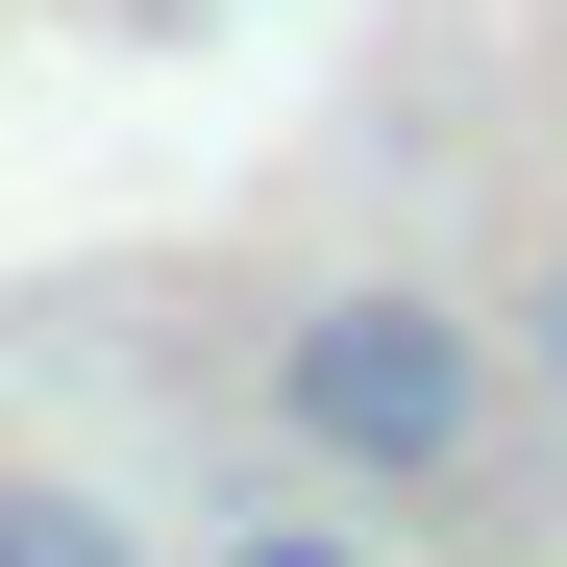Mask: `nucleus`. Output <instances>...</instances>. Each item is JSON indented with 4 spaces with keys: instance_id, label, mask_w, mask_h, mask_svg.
I'll return each mask as SVG.
<instances>
[{
    "instance_id": "f03ea898",
    "label": "nucleus",
    "mask_w": 567,
    "mask_h": 567,
    "mask_svg": "<svg viewBox=\"0 0 567 567\" xmlns=\"http://www.w3.org/2000/svg\"><path fill=\"white\" fill-rule=\"evenodd\" d=\"M100 543H124L100 494H50V468H0V567H100Z\"/></svg>"
},
{
    "instance_id": "7ed1b4c3",
    "label": "nucleus",
    "mask_w": 567,
    "mask_h": 567,
    "mask_svg": "<svg viewBox=\"0 0 567 567\" xmlns=\"http://www.w3.org/2000/svg\"><path fill=\"white\" fill-rule=\"evenodd\" d=\"M543 370H567V247H543Z\"/></svg>"
},
{
    "instance_id": "f257e3e1",
    "label": "nucleus",
    "mask_w": 567,
    "mask_h": 567,
    "mask_svg": "<svg viewBox=\"0 0 567 567\" xmlns=\"http://www.w3.org/2000/svg\"><path fill=\"white\" fill-rule=\"evenodd\" d=\"M271 444H297L321 494H444V468L494 444V346H468L420 271H346V297L271 321Z\"/></svg>"
}]
</instances>
